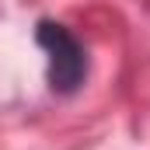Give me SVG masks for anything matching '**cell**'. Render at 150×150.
Instances as JSON below:
<instances>
[{
  "label": "cell",
  "mask_w": 150,
  "mask_h": 150,
  "mask_svg": "<svg viewBox=\"0 0 150 150\" xmlns=\"http://www.w3.org/2000/svg\"><path fill=\"white\" fill-rule=\"evenodd\" d=\"M35 42L45 52V80L52 94H74L80 84L87 80V52L84 45L70 35V28H63L59 21H38Z\"/></svg>",
  "instance_id": "cell-1"
}]
</instances>
